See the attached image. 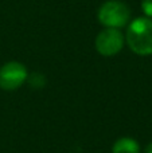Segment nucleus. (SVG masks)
<instances>
[{"instance_id":"nucleus-7","label":"nucleus","mask_w":152,"mask_h":153,"mask_svg":"<svg viewBox=\"0 0 152 153\" xmlns=\"http://www.w3.org/2000/svg\"><path fill=\"white\" fill-rule=\"evenodd\" d=\"M145 153H152V143L147 145V148H145Z\"/></svg>"},{"instance_id":"nucleus-2","label":"nucleus","mask_w":152,"mask_h":153,"mask_svg":"<svg viewBox=\"0 0 152 153\" xmlns=\"http://www.w3.org/2000/svg\"><path fill=\"white\" fill-rule=\"evenodd\" d=\"M129 8L117 0H109L101 5L98 11V20L108 28H120L129 20Z\"/></svg>"},{"instance_id":"nucleus-1","label":"nucleus","mask_w":152,"mask_h":153,"mask_svg":"<svg viewBox=\"0 0 152 153\" xmlns=\"http://www.w3.org/2000/svg\"><path fill=\"white\" fill-rule=\"evenodd\" d=\"M127 43L137 55L152 54V20L148 18L135 19L127 31Z\"/></svg>"},{"instance_id":"nucleus-3","label":"nucleus","mask_w":152,"mask_h":153,"mask_svg":"<svg viewBox=\"0 0 152 153\" xmlns=\"http://www.w3.org/2000/svg\"><path fill=\"white\" fill-rule=\"evenodd\" d=\"M27 78V70L19 62H8L0 69V87L16 90Z\"/></svg>"},{"instance_id":"nucleus-4","label":"nucleus","mask_w":152,"mask_h":153,"mask_svg":"<svg viewBox=\"0 0 152 153\" xmlns=\"http://www.w3.org/2000/svg\"><path fill=\"white\" fill-rule=\"evenodd\" d=\"M124 46V38L116 28H108L100 32L96 38V48L101 55H116Z\"/></svg>"},{"instance_id":"nucleus-6","label":"nucleus","mask_w":152,"mask_h":153,"mask_svg":"<svg viewBox=\"0 0 152 153\" xmlns=\"http://www.w3.org/2000/svg\"><path fill=\"white\" fill-rule=\"evenodd\" d=\"M142 8H143V11H144L145 15L152 18V0H143Z\"/></svg>"},{"instance_id":"nucleus-5","label":"nucleus","mask_w":152,"mask_h":153,"mask_svg":"<svg viewBox=\"0 0 152 153\" xmlns=\"http://www.w3.org/2000/svg\"><path fill=\"white\" fill-rule=\"evenodd\" d=\"M113 153H140V146L133 138H120L113 145Z\"/></svg>"}]
</instances>
